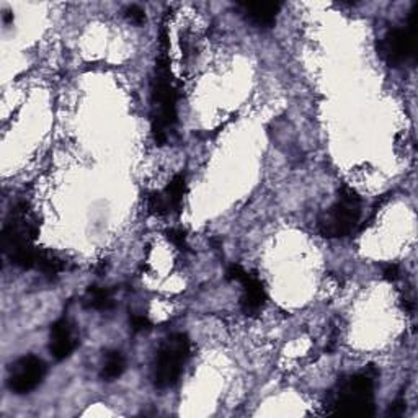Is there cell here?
<instances>
[{
  "label": "cell",
  "mask_w": 418,
  "mask_h": 418,
  "mask_svg": "<svg viewBox=\"0 0 418 418\" xmlns=\"http://www.w3.org/2000/svg\"><path fill=\"white\" fill-rule=\"evenodd\" d=\"M377 372L370 368L337 382L327 397V414L345 417H372Z\"/></svg>",
  "instance_id": "obj_1"
},
{
  "label": "cell",
  "mask_w": 418,
  "mask_h": 418,
  "mask_svg": "<svg viewBox=\"0 0 418 418\" xmlns=\"http://www.w3.org/2000/svg\"><path fill=\"white\" fill-rule=\"evenodd\" d=\"M151 124L157 144H166L177 124V90L172 81L167 56L157 59L151 82Z\"/></svg>",
  "instance_id": "obj_2"
},
{
  "label": "cell",
  "mask_w": 418,
  "mask_h": 418,
  "mask_svg": "<svg viewBox=\"0 0 418 418\" xmlns=\"http://www.w3.org/2000/svg\"><path fill=\"white\" fill-rule=\"evenodd\" d=\"M191 345L185 333H173L162 342L152 366V382L157 389H168L180 379L190 358Z\"/></svg>",
  "instance_id": "obj_3"
},
{
  "label": "cell",
  "mask_w": 418,
  "mask_h": 418,
  "mask_svg": "<svg viewBox=\"0 0 418 418\" xmlns=\"http://www.w3.org/2000/svg\"><path fill=\"white\" fill-rule=\"evenodd\" d=\"M361 216V198L353 188L343 185L338 200L318 217V232L327 238L345 237L353 232Z\"/></svg>",
  "instance_id": "obj_4"
},
{
  "label": "cell",
  "mask_w": 418,
  "mask_h": 418,
  "mask_svg": "<svg viewBox=\"0 0 418 418\" xmlns=\"http://www.w3.org/2000/svg\"><path fill=\"white\" fill-rule=\"evenodd\" d=\"M39 236V222L28 209L27 203H17L10 211L4 224L2 243L4 252L8 258L17 253L34 247L33 242Z\"/></svg>",
  "instance_id": "obj_5"
},
{
  "label": "cell",
  "mask_w": 418,
  "mask_h": 418,
  "mask_svg": "<svg viewBox=\"0 0 418 418\" xmlns=\"http://www.w3.org/2000/svg\"><path fill=\"white\" fill-rule=\"evenodd\" d=\"M418 7L410 12L405 28H391L379 43V54L389 66H402L417 56Z\"/></svg>",
  "instance_id": "obj_6"
},
{
  "label": "cell",
  "mask_w": 418,
  "mask_h": 418,
  "mask_svg": "<svg viewBox=\"0 0 418 418\" xmlns=\"http://www.w3.org/2000/svg\"><path fill=\"white\" fill-rule=\"evenodd\" d=\"M46 363L34 355H25L8 368L7 386L13 394L23 396L36 389L46 376Z\"/></svg>",
  "instance_id": "obj_7"
},
{
  "label": "cell",
  "mask_w": 418,
  "mask_h": 418,
  "mask_svg": "<svg viewBox=\"0 0 418 418\" xmlns=\"http://www.w3.org/2000/svg\"><path fill=\"white\" fill-rule=\"evenodd\" d=\"M77 346V337L67 318H59L49 330V351L54 360L62 361L72 355Z\"/></svg>",
  "instance_id": "obj_8"
},
{
  "label": "cell",
  "mask_w": 418,
  "mask_h": 418,
  "mask_svg": "<svg viewBox=\"0 0 418 418\" xmlns=\"http://www.w3.org/2000/svg\"><path fill=\"white\" fill-rule=\"evenodd\" d=\"M241 285L243 286V295L241 299L242 312L245 314V316H257V314L263 309L267 299L263 283L258 280V276L252 275V273H247Z\"/></svg>",
  "instance_id": "obj_9"
},
{
  "label": "cell",
  "mask_w": 418,
  "mask_h": 418,
  "mask_svg": "<svg viewBox=\"0 0 418 418\" xmlns=\"http://www.w3.org/2000/svg\"><path fill=\"white\" fill-rule=\"evenodd\" d=\"M241 8L247 20L260 28H271L276 23V15L281 4L278 2H242Z\"/></svg>",
  "instance_id": "obj_10"
},
{
  "label": "cell",
  "mask_w": 418,
  "mask_h": 418,
  "mask_svg": "<svg viewBox=\"0 0 418 418\" xmlns=\"http://www.w3.org/2000/svg\"><path fill=\"white\" fill-rule=\"evenodd\" d=\"M83 306H86L87 309L107 312L113 309L114 301L112 297V292L108 290L93 285V286H88L86 297H83Z\"/></svg>",
  "instance_id": "obj_11"
},
{
  "label": "cell",
  "mask_w": 418,
  "mask_h": 418,
  "mask_svg": "<svg viewBox=\"0 0 418 418\" xmlns=\"http://www.w3.org/2000/svg\"><path fill=\"white\" fill-rule=\"evenodd\" d=\"M187 193V178L183 173H178L170 180V183L163 190V195H166L168 206H170L172 213H180L183 198H185Z\"/></svg>",
  "instance_id": "obj_12"
},
{
  "label": "cell",
  "mask_w": 418,
  "mask_h": 418,
  "mask_svg": "<svg viewBox=\"0 0 418 418\" xmlns=\"http://www.w3.org/2000/svg\"><path fill=\"white\" fill-rule=\"evenodd\" d=\"M124 370H126V360L121 355V351H108L107 356L103 360V366H102V377L104 381H114L118 379L119 376L123 375Z\"/></svg>",
  "instance_id": "obj_13"
},
{
  "label": "cell",
  "mask_w": 418,
  "mask_h": 418,
  "mask_svg": "<svg viewBox=\"0 0 418 418\" xmlns=\"http://www.w3.org/2000/svg\"><path fill=\"white\" fill-rule=\"evenodd\" d=\"M36 270H39L44 275L53 278V276H58L59 273H61L66 265H64V262L61 258H58L56 255H53L51 252H46V250H39L38 252V260H36Z\"/></svg>",
  "instance_id": "obj_14"
},
{
  "label": "cell",
  "mask_w": 418,
  "mask_h": 418,
  "mask_svg": "<svg viewBox=\"0 0 418 418\" xmlns=\"http://www.w3.org/2000/svg\"><path fill=\"white\" fill-rule=\"evenodd\" d=\"M147 209L149 213L156 214V216H167V214H172L170 206H168V201L166 195H163V191H156L149 195Z\"/></svg>",
  "instance_id": "obj_15"
},
{
  "label": "cell",
  "mask_w": 418,
  "mask_h": 418,
  "mask_svg": "<svg viewBox=\"0 0 418 418\" xmlns=\"http://www.w3.org/2000/svg\"><path fill=\"white\" fill-rule=\"evenodd\" d=\"M129 325H131L133 332H144L152 327V322L144 314H131L129 316Z\"/></svg>",
  "instance_id": "obj_16"
},
{
  "label": "cell",
  "mask_w": 418,
  "mask_h": 418,
  "mask_svg": "<svg viewBox=\"0 0 418 418\" xmlns=\"http://www.w3.org/2000/svg\"><path fill=\"white\" fill-rule=\"evenodd\" d=\"M124 17H126L129 22L137 25V27H141L146 22V13H144V10L139 7V5H129L124 10Z\"/></svg>",
  "instance_id": "obj_17"
},
{
  "label": "cell",
  "mask_w": 418,
  "mask_h": 418,
  "mask_svg": "<svg viewBox=\"0 0 418 418\" xmlns=\"http://www.w3.org/2000/svg\"><path fill=\"white\" fill-rule=\"evenodd\" d=\"M167 238L177 248H180V250H187L188 248L187 234H185V231H182V229H170V231H167Z\"/></svg>",
  "instance_id": "obj_18"
},
{
  "label": "cell",
  "mask_w": 418,
  "mask_h": 418,
  "mask_svg": "<svg viewBox=\"0 0 418 418\" xmlns=\"http://www.w3.org/2000/svg\"><path fill=\"white\" fill-rule=\"evenodd\" d=\"M382 276L386 278L387 281H397L400 278V268L396 263H387V265H382Z\"/></svg>",
  "instance_id": "obj_19"
},
{
  "label": "cell",
  "mask_w": 418,
  "mask_h": 418,
  "mask_svg": "<svg viewBox=\"0 0 418 418\" xmlns=\"http://www.w3.org/2000/svg\"><path fill=\"white\" fill-rule=\"evenodd\" d=\"M247 271L243 270V268L241 265H236V263H232L231 267L227 268L226 271V276L229 281H237V283H242L243 278H245Z\"/></svg>",
  "instance_id": "obj_20"
},
{
  "label": "cell",
  "mask_w": 418,
  "mask_h": 418,
  "mask_svg": "<svg viewBox=\"0 0 418 418\" xmlns=\"http://www.w3.org/2000/svg\"><path fill=\"white\" fill-rule=\"evenodd\" d=\"M405 409H407L405 400H404V399H397V400L394 402V404L391 405L389 415H392V417H400V415H404Z\"/></svg>",
  "instance_id": "obj_21"
},
{
  "label": "cell",
  "mask_w": 418,
  "mask_h": 418,
  "mask_svg": "<svg viewBox=\"0 0 418 418\" xmlns=\"http://www.w3.org/2000/svg\"><path fill=\"white\" fill-rule=\"evenodd\" d=\"M12 20H13L12 13H10V12H5V13H4V22H5V23H10V22H12Z\"/></svg>",
  "instance_id": "obj_22"
}]
</instances>
